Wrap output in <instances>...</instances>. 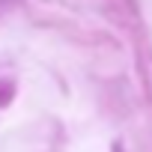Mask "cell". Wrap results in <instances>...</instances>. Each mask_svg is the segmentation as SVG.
Segmentation results:
<instances>
[]
</instances>
